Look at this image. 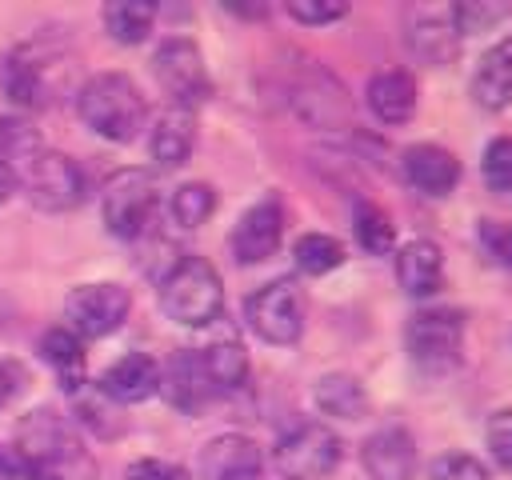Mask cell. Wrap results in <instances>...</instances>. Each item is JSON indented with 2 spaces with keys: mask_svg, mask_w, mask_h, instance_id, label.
<instances>
[{
  "mask_svg": "<svg viewBox=\"0 0 512 480\" xmlns=\"http://www.w3.org/2000/svg\"><path fill=\"white\" fill-rule=\"evenodd\" d=\"M16 452L36 480H92L96 472L72 428L52 408H36L16 424Z\"/></svg>",
  "mask_w": 512,
  "mask_h": 480,
  "instance_id": "obj_1",
  "label": "cell"
},
{
  "mask_svg": "<svg viewBox=\"0 0 512 480\" xmlns=\"http://www.w3.org/2000/svg\"><path fill=\"white\" fill-rule=\"evenodd\" d=\"M76 112L80 120L112 140V144H128L136 140V132L148 120V104L140 96V88L124 76V72H96L84 80V88L76 92Z\"/></svg>",
  "mask_w": 512,
  "mask_h": 480,
  "instance_id": "obj_2",
  "label": "cell"
},
{
  "mask_svg": "<svg viewBox=\"0 0 512 480\" xmlns=\"http://www.w3.org/2000/svg\"><path fill=\"white\" fill-rule=\"evenodd\" d=\"M160 308L184 328H204L224 312V284L204 256H180L160 276Z\"/></svg>",
  "mask_w": 512,
  "mask_h": 480,
  "instance_id": "obj_3",
  "label": "cell"
},
{
  "mask_svg": "<svg viewBox=\"0 0 512 480\" xmlns=\"http://www.w3.org/2000/svg\"><path fill=\"white\" fill-rule=\"evenodd\" d=\"M156 200H160V192H156L152 172H144V168L112 172L108 184H104V196H100L104 228L120 240H140L144 228L152 224Z\"/></svg>",
  "mask_w": 512,
  "mask_h": 480,
  "instance_id": "obj_4",
  "label": "cell"
},
{
  "mask_svg": "<svg viewBox=\"0 0 512 480\" xmlns=\"http://www.w3.org/2000/svg\"><path fill=\"white\" fill-rule=\"evenodd\" d=\"M152 76L168 92L172 108L192 112V108H200L212 96V80H208L204 56H200V48L188 36H168L152 52Z\"/></svg>",
  "mask_w": 512,
  "mask_h": 480,
  "instance_id": "obj_5",
  "label": "cell"
},
{
  "mask_svg": "<svg viewBox=\"0 0 512 480\" xmlns=\"http://www.w3.org/2000/svg\"><path fill=\"white\" fill-rule=\"evenodd\" d=\"M344 456V444L340 436L320 424V420H308V424H296L292 432L280 436L272 460H276V472L284 480H324Z\"/></svg>",
  "mask_w": 512,
  "mask_h": 480,
  "instance_id": "obj_6",
  "label": "cell"
},
{
  "mask_svg": "<svg viewBox=\"0 0 512 480\" xmlns=\"http://www.w3.org/2000/svg\"><path fill=\"white\" fill-rule=\"evenodd\" d=\"M128 308H132V296L124 284H76L68 296H64V320H68V332H76L80 340H100V336H112L124 320H128Z\"/></svg>",
  "mask_w": 512,
  "mask_h": 480,
  "instance_id": "obj_7",
  "label": "cell"
},
{
  "mask_svg": "<svg viewBox=\"0 0 512 480\" xmlns=\"http://www.w3.org/2000/svg\"><path fill=\"white\" fill-rule=\"evenodd\" d=\"M248 328L268 340V344H296L304 332V296L296 288V280L280 276L264 288H256L244 304Z\"/></svg>",
  "mask_w": 512,
  "mask_h": 480,
  "instance_id": "obj_8",
  "label": "cell"
},
{
  "mask_svg": "<svg viewBox=\"0 0 512 480\" xmlns=\"http://www.w3.org/2000/svg\"><path fill=\"white\" fill-rule=\"evenodd\" d=\"M20 180L32 196V204L44 212H72L84 200V172L76 168V160H68L64 152H52V148L36 152L24 164Z\"/></svg>",
  "mask_w": 512,
  "mask_h": 480,
  "instance_id": "obj_9",
  "label": "cell"
},
{
  "mask_svg": "<svg viewBox=\"0 0 512 480\" xmlns=\"http://www.w3.org/2000/svg\"><path fill=\"white\" fill-rule=\"evenodd\" d=\"M404 340H408V352H412L416 364H424V368H448L460 356L464 320H460V312H448V308H424V312H416L408 320Z\"/></svg>",
  "mask_w": 512,
  "mask_h": 480,
  "instance_id": "obj_10",
  "label": "cell"
},
{
  "mask_svg": "<svg viewBox=\"0 0 512 480\" xmlns=\"http://www.w3.org/2000/svg\"><path fill=\"white\" fill-rule=\"evenodd\" d=\"M404 44L424 64H448L460 48L452 4H416L404 12Z\"/></svg>",
  "mask_w": 512,
  "mask_h": 480,
  "instance_id": "obj_11",
  "label": "cell"
},
{
  "mask_svg": "<svg viewBox=\"0 0 512 480\" xmlns=\"http://www.w3.org/2000/svg\"><path fill=\"white\" fill-rule=\"evenodd\" d=\"M280 236H284V208L276 196H268L252 204L232 228V256L240 264H260L280 248Z\"/></svg>",
  "mask_w": 512,
  "mask_h": 480,
  "instance_id": "obj_12",
  "label": "cell"
},
{
  "mask_svg": "<svg viewBox=\"0 0 512 480\" xmlns=\"http://www.w3.org/2000/svg\"><path fill=\"white\" fill-rule=\"evenodd\" d=\"M200 480H264V456L256 440L224 432L200 448Z\"/></svg>",
  "mask_w": 512,
  "mask_h": 480,
  "instance_id": "obj_13",
  "label": "cell"
},
{
  "mask_svg": "<svg viewBox=\"0 0 512 480\" xmlns=\"http://www.w3.org/2000/svg\"><path fill=\"white\" fill-rule=\"evenodd\" d=\"M360 460H364V472L372 480H412V472H416V440L396 424L380 428V432H372L364 440Z\"/></svg>",
  "mask_w": 512,
  "mask_h": 480,
  "instance_id": "obj_14",
  "label": "cell"
},
{
  "mask_svg": "<svg viewBox=\"0 0 512 480\" xmlns=\"http://www.w3.org/2000/svg\"><path fill=\"white\" fill-rule=\"evenodd\" d=\"M400 168H404V180L424 196H448L460 184V160L440 144H412Z\"/></svg>",
  "mask_w": 512,
  "mask_h": 480,
  "instance_id": "obj_15",
  "label": "cell"
},
{
  "mask_svg": "<svg viewBox=\"0 0 512 480\" xmlns=\"http://www.w3.org/2000/svg\"><path fill=\"white\" fill-rule=\"evenodd\" d=\"M156 392H160V364L148 352H128L100 376V396L116 404H140Z\"/></svg>",
  "mask_w": 512,
  "mask_h": 480,
  "instance_id": "obj_16",
  "label": "cell"
},
{
  "mask_svg": "<svg viewBox=\"0 0 512 480\" xmlns=\"http://www.w3.org/2000/svg\"><path fill=\"white\" fill-rule=\"evenodd\" d=\"M396 280L416 300L440 292V284H444V252H440V244L436 240H424V236L408 240L396 252Z\"/></svg>",
  "mask_w": 512,
  "mask_h": 480,
  "instance_id": "obj_17",
  "label": "cell"
},
{
  "mask_svg": "<svg viewBox=\"0 0 512 480\" xmlns=\"http://www.w3.org/2000/svg\"><path fill=\"white\" fill-rule=\"evenodd\" d=\"M364 100L380 124H408L416 112V80L404 68H384L368 80Z\"/></svg>",
  "mask_w": 512,
  "mask_h": 480,
  "instance_id": "obj_18",
  "label": "cell"
},
{
  "mask_svg": "<svg viewBox=\"0 0 512 480\" xmlns=\"http://www.w3.org/2000/svg\"><path fill=\"white\" fill-rule=\"evenodd\" d=\"M472 100L488 112H500L512 104V36L496 40L480 56V64L472 72Z\"/></svg>",
  "mask_w": 512,
  "mask_h": 480,
  "instance_id": "obj_19",
  "label": "cell"
},
{
  "mask_svg": "<svg viewBox=\"0 0 512 480\" xmlns=\"http://www.w3.org/2000/svg\"><path fill=\"white\" fill-rule=\"evenodd\" d=\"M160 392L180 408V412H200L208 404V396L216 392L204 376L200 352H176L168 360V368H160Z\"/></svg>",
  "mask_w": 512,
  "mask_h": 480,
  "instance_id": "obj_20",
  "label": "cell"
},
{
  "mask_svg": "<svg viewBox=\"0 0 512 480\" xmlns=\"http://www.w3.org/2000/svg\"><path fill=\"white\" fill-rule=\"evenodd\" d=\"M192 144H196V120L184 108H168L148 136V152L160 168H180L192 156Z\"/></svg>",
  "mask_w": 512,
  "mask_h": 480,
  "instance_id": "obj_21",
  "label": "cell"
},
{
  "mask_svg": "<svg viewBox=\"0 0 512 480\" xmlns=\"http://www.w3.org/2000/svg\"><path fill=\"white\" fill-rule=\"evenodd\" d=\"M316 408L324 416H336V420H360L368 412V392L356 376L348 372H328L316 380Z\"/></svg>",
  "mask_w": 512,
  "mask_h": 480,
  "instance_id": "obj_22",
  "label": "cell"
},
{
  "mask_svg": "<svg viewBox=\"0 0 512 480\" xmlns=\"http://www.w3.org/2000/svg\"><path fill=\"white\" fill-rule=\"evenodd\" d=\"M40 352L48 360V368L56 372V380L76 396L84 388V344L76 332L68 328H48L44 340H40Z\"/></svg>",
  "mask_w": 512,
  "mask_h": 480,
  "instance_id": "obj_23",
  "label": "cell"
},
{
  "mask_svg": "<svg viewBox=\"0 0 512 480\" xmlns=\"http://www.w3.org/2000/svg\"><path fill=\"white\" fill-rule=\"evenodd\" d=\"M200 364H204V376L216 392H228V388H240L248 380V352L240 348V340L224 336V340H212L208 348H200Z\"/></svg>",
  "mask_w": 512,
  "mask_h": 480,
  "instance_id": "obj_24",
  "label": "cell"
},
{
  "mask_svg": "<svg viewBox=\"0 0 512 480\" xmlns=\"http://www.w3.org/2000/svg\"><path fill=\"white\" fill-rule=\"evenodd\" d=\"M152 20H156V4H148V0H112V4H104V28L116 44L148 40Z\"/></svg>",
  "mask_w": 512,
  "mask_h": 480,
  "instance_id": "obj_25",
  "label": "cell"
},
{
  "mask_svg": "<svg viewBox=\"0 0 512 480\" xmlns=\"http://www.w3.org/2000/svg\"><path fill=\"white\" fill-rule=\"evenodd\" d=\"M296 108L312 120V124H344L348 120V104H344V92L332 76H316L312 88H300L296 92Z\"/></svg>",
  "mask_w": 512,
  "mask_h": 480,
  "instance_id": "obj_26",
  "label": "cell"
},
{
  "mask_svg": "<svg viewBox=\"0 0 512 480\" xmlns=\"http://www.w3.org/2000/svg\"><path fill=\"white\" fill-rule=\"evenodd\" d=\"M0 88H4L8 100L20 104V108H36V104H44V80H40L36 64H32L28 56H20V52L0 56Z\"/></svg>",
  "mask_w": 512,
  "mask_h": 480,
  "instance_id": "obj_27",
  "label": "cell"
},
{
  "mask_svg": "<svg viewBox=\"0 0 512 480\" xmlns=\"http://www.w3.org/2000/svg\"><path fill=\"white\" fill-rule=\"evenodd\" d=\"M292 256H296V268L304 276H328L332 268L344 264V244L328 232H304L296 244H292Z\"/></svg>",
  "mask_w": 512,
  "mask_h": 480,
  "instance_id": "obj_28",
  "label": "cell"
},
{
  "mask_svg": "<svg viewBox=\"0 0 512 480\" xmlns=\"http://www.w3.org/2000/svg\"><path fill=\"white\" fill-rule=\"evenodd\" d=\"M212 212H216V192H212V184L192 180V184H180V188L172 192V220H176L180 228H200Z\"/></svg>",
  "mask_w": 512,
  "mask_h": 480,
  "instance_id": "obj_29",
  "label": "cell"
},
{
  "mask_svg": "<svg viewBox=\"0 0 512 480\" xmlns=\"http://www.w3.org/2000/svg\"><path fill=\"white\" fill-rule=\"evenodd\" d=\"M0 160H8L12 168L20 164H28L36 152H44V144H40V132L32 128V120H24V116H4L0 120Z\"/></svg>",
  "mask_w": 512,
  "mask_h": 480,
  "instance_id": "obj_30",
  "label": "cell"
},
{
  "mask_svg": "<svg viewBox=\"0 0 512 480\" xmlns=\"http://www.w3.org/2000/svg\"><path fill=\"white\" fill-rule=\"evenodd\" d=\"M356 240H360V248L372 252V256L392 252V244H396V228H392L388 212L376 208V204H356Z\"/></svg>",
  "mask_w": 512,
  "mask_h": 480,
  "instance_id": "obj_31",
  "label": "cell"
},
{
  "mask_svg": "<svg viewBox=\"0 0 512 480\" xmlns=\"http://www.w3.org/2000/svg\"><path fill=\"white\" fill-rule=\"evenodd\" d=\"M512 16V4H476V0H464V4H452V20H456V32L460 36H472V32H488L492 24L508 20Z\"/></svg>",
  "mask_w": 512,
  "mask_h": 480,
  "instance_id": "obj_32",
  "label": "cell"
},
{
  "mask_svg": "<svg viewBox=\"0 0 512 480\" xmlns=\"http://www.w3.org/2000/svg\"><path fill=\"white\" fill-rule=\"evenodd\" d=\"M484 184L492 192H512V136H496L484 152Z\"/></svg>",
  "mask_w": 512,
  "mask_h": 480,
  "instance_id": "obj_33",
  "label": "cell"
},
{
  "mask_svg": "<svg viewBox=\"0 0 512 480\" xmlns=\"http://www.w3.org/2000/svg\"><path fill=\"white\" fill-rule=\"evenodd\" d=\"M432 480H488V468L468 452H444L432 464Z\"/></svg>",
  "mask_w": 512,
  "mask_h": 480,
  "instance_id": "obj_34",
  "label": "cell"
},
{
  "mask_svg": "<svg viewBox=\"0 0 512 480\" xmlns=\"http://www.w3.org/2000/svg\"><path fill=\"white\" fill-rule=\"evenodd\" d=\"M284 8L300 24H332L348 12V4H340V0H288Z\"/></svg>",
  "mask_w": 512,
  "mask_h": 480,
  "instance_id": "obj_35",
  "label": "cell"
},
{
  "mask_svg": "<svg viewBox=\"0 0 512 480\" xmlns=\"http://www.w3.org/2000/svg\"><path fill=\"white\" fill-rule=\"evenodd\" d=\"M488 452L500 468L512 472V408H504L488 420Z\"/></svg>",
  "mask_w": 512,
  "mask_h": 480,
  "instance_id": "obj_36",
  "label": "cell"
},
{
  "mask_svg": "<svg viewBox=\"0 0 512 480\" xmlns=\"http://www.w3.org/2000/svg\"><path fill=\"white\" fill-rule=\"evenodd\" d=\"M124 476H128V480H188V472H184L180 464H172V460H156V456L132 460Z\"/></svg>",
  "mask_w": 512,
  "mask_h": 480,
  "instance_id": "obj_37",
  "label": "cell"
},
{
  "mask_svg": "<svg viewBox=\"0 0 512 480\" xmlns=\"http://www.w3.org/2000/svg\"><path fill=\"white\" fill-rule=\"evenodd\" d=\"M16 184H20V172H16L8 160H0V204H4V200L16 192Z\"/></svg>",
  "mask_w": 512,
  "mask_h": 480,
  "instance_id": "obj_38",
  "label": "cell"
},
{
  "mask_svg": "<svg viewBox=\"0 0 512 480\" xmlns=\"http://www.w3.org/2000/svg\"><path fill=\"white\" fill-rule=\"evenodd\" d=\"M496 256L512 268V232H500V236H496Z\"/></svg>",
  "mask_w": 512,
  "mask_h": 480,
  "instance_id": "obj_39",
  "label": "cell"
}]
</instances>
